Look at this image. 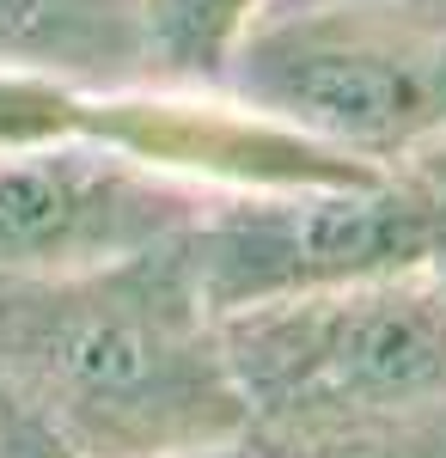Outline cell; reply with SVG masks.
<instances>
[{
  "mask_svg": "<svg viewBox=\"0 0 446 458\" xmlns=\"http://www.w3.org/2000/svg\"><path fill=\"white\" fill-rule=\"evenodd\" d=\"M0 458H19V446H13V434H6V422H0Z\"/></svg>",
  "mask_w": 446,
  "mask_h": 458,
  "instance_id": "9c48e42d",
  "label": "cell"
},
{
  "mask_svg": "<svg viewBox=\"0 0 446 458\" xmlns=\"http://www.w3.org/2000/svg\"><path fill=\"white\" fill-rule=\"evenodd\" d=\"M294 6H385V13H416L446 25V0H270V13H294Z\"/></svg>",
  "mask_w": 446,
  "mask_h": 458,
  "instance_id": "52a82bcc",
  "label": "cell"
},
{
  "mask_svg": "<svg viewBox=\"0 0 446 458\" xmlns=\"http://www.w3.org/2000/svg\"><path fill=\"white\" fill-rule=\"evenodd\" d=\"M220 86L367 165H404L446 141V25L385 6L263 13Z\"/></svg>",
  "mask_w": 446,
  "mask_h": 458,
  "instance_id": "3957f363",
  "label": "cell"
},
{
  "mask_svg": "<svg viewBox=\"0 0 446 458\" xmlns=\"http://www.w3.org/2000/svg\"><path fill=\"white\" fill-rule=\"evenodd\" d=\"M135 6L159 86H220L244 31L270 13V0H135Z\"/></svg>",
  "mask_w": 446,
  "mask_h": 458,
  "instance_id": "8992f818",
  "label": "cell"
},
{
  "mask_svg": "<svg viewBox=\"0 0 446 458\" xmlns=\"http://www.w3.org/2000/svg\"><path fill=\"white\" fill-rule=\"evenodd\" d=\"M214 196L99 141L0 147V282L68 276L184 239Z\"/></svg>",
  "mask_w": 446,
  "mask_h": 458,
  "instance_id": "277c9868",
  "label": "cell"
},
{
  "mask_svg": "<svg viewBox=\"0 0 446 458\" xmlns=\"http://www.w3.org/2000/svg\"><path fill=\"white\" fill-rule=\"evenodd\" d=\"M0 422L19 458H184L244 440V397L184 239L0 282Z\"/></svg>",
  "mask_w": 446,
  "mask_h": 458,
  "instance_id": "6da1fadb",
  "label": "cell"
},
{
  "mask_svg": "<svg viewBox=\"0 0 446 458\" xmlns=\"http://www.w3.org/2000/svg\"><path fill=\"white\" fill-rule=\"evenodd\" d=\"M0 73L86 92L159 86L135 0H0Z\"/></svg>",
  "mask_w": 446,
  "mask_h": 458,
  "instance_id": "5b68a950",
  "label": "cell"
},
{
  "mask_svg": "<svg viewBox=\"0 0 446 458\" xmlns=\"http://www.w3.org/2000/svg\"><path fill=\"white\" fill-rule=\"evenodd\" d=\"M184 458H257V453H251V446L239 440V446H214V453H184Z\"/></svg>",
  "mask_w": 446,
  "mask_h": 458,
  "instance_id": "ba28073f",
  "label": "cell"
},
{
  "mask_svg": "<svg viewBox=\"0 0 446 458\" xmlns=\"http://www.w3.org/2000/svg\"><path fill=\"white\" fill-rule=\"evenodd\" d=\"M257 458H446V300L422 276L220 318Z\"/></svg>",
  "mask_w": 446,
  "mask_h": 458,
  "instance_id": "7a4b0ae2",
  "label": "cell"
}]
</instances>
